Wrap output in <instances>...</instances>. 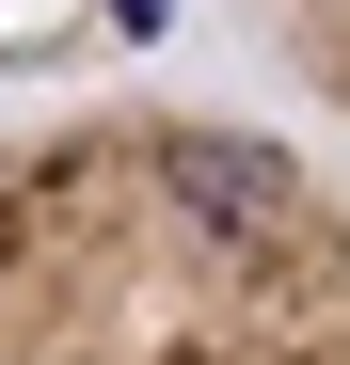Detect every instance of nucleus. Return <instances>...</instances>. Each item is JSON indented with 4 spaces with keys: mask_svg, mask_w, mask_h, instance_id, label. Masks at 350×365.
Here are the masks:
<instances>
[{
    "mask_svg": "<svg viewBox=\"0 0 350 365\" xmlns=\"http://www.w3.org/2000/svg\"><path fill=\"white\" fill-rule=\"evenodd\" d=\"M0 365H350V191L175 96L0 128Z\"/></svg>",
    "mask_w": 350,
    "mask_h": 365,
    "instance_id": "f257e3e1",
    "label": "nucleus"
},
{
    "mask_svg": "<svg viewBox=\"0 0 350 365\" xmlns=\"http://www.w3.org/2000/svg\"><path fill=\"white\" fill-rule=\"evenodd\" d=\"M255 16H271V48H286V80L350 128V0H255Z\"/></svg>",
    "mask_w": 350,
    "mask_h": 365,
    "instance_id": "f03ea898",
    "label": "nucleus"
}]
</instances>
